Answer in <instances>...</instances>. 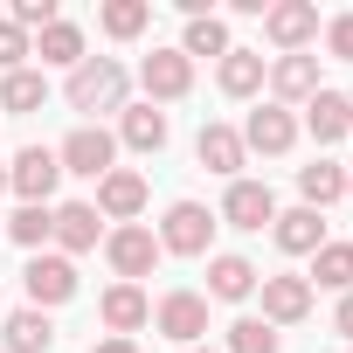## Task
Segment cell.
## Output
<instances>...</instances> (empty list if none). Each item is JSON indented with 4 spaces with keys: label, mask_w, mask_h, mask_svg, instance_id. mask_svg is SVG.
<instances>
[{
    "label": "cell",
    "mask_w": 353,
    "mask_h": 353,
    "mask_svg": "<svg viewBox=\"0 0 353 353\" xmlns=\"http://www.w3.org/2000/svg\"><path fill=\"white\" fill-rule=\"evenodd\" d=\"M298 194H305V208H332L339 194H346V166H332V159H312V166H298Z\"/></svg>",
    "instance_id": "23"
},
{
    "label": "cell",
    "mask_w": 353,
    "mask_h": 353,
    "mask_svg": "<svg viewBox=\"0 0 353 353\" xmlns=\"http://www.w3.org/2000/svg\"><path fill=\"white\" fill-rule=\"evenodd\" d=\"M305 312H312L305 277H263V325H298Z\"/></svg>",
    "instance_id": "19"
},
{
    "label": "cell",
    "mask_w": 353,
    "mask_h": 353,
    "mask_svg": "<svg viewBox=\"0 0 353 353\" xmlns=\"http://www.w3.org/2000/svg\"><path fill=\"white\" fill-rule=\"evenodd\" d=\"M284 339H277V325H263V319H236L229 325V353H277Z\"/></svg>",
    "instance_id": "30"
},
{
    "label": "cell",
    "mask_w": 353,
    "mask_h": 353,
    "mask_svg": "<svg viewBox=\"0 0 353 353\" xmlns=\"http://www.w3.org/2000/svg\"><path fill=\"white\" fill-rule=\"evenodd\" d=\"M97 236H104V222H97V208H90V201H63V208H56V222H49L56 256H83V250H97Z\"/></svg>",
    "instance_id": "11"
},
{
    "label": "cell",
    "mask_w": 353,
    "mask_h": 353,
    "mask_svg": "<svg viewBox=\"0 0 353 353\" xmlns=\"http://www.w3.org/2000/svg\"><path fill=\"white\" fill-rule=\"evenodd\" d=\"M346 194H353V173H346Z\"/></svg>",
    "instance_id": "38"
},
{
    "label": "cell",
    "mask_w": 353,
    "mask_h": 353,
    "mask_svg": "<svg viewBox=\"0 0 353 353\" xmlns=\"http://www.w3.org/2000/svg\"><path fill=\"white\" fill-rule=\"evenodd\" d=\"M56 181H63V166H56V152H49V145H21V152H14V166H8V188L21 194V208H49Z\"/></svg>",
    "instance_id": "5"
},
{
    "label": "cell",
    "mask_w": 353,
    "mask_h": 353,
    "mask_svg": "<svg viewBox=\"0 0 353 353\" xmlns=\"http://www.w3.org/2000/svg\"><path fill=\"white\" fill-rule=\"evenodd\" d=\"M97 319L111 325V339H132V332L152 319V305H145V291H139V284H111V291L97 298Z\"/></svg>",
    "instance_id": "15"
},
{
    "label": "cell",
    "mask_w": 353,
    "mask_h": 353,
    "mask_svg": "<svg viewBox=\"0 0 353 353\" xmlns=\"http://www.w3.org/2000/svg\"><path fill=\"white\" fill-rule=\"evenodd\" d=\"M152 325H159L166 339H181V346H201V332H208V298H201V291H166L159 312H152Z\"/></svg>",
    "instance_id": "8"
},
{
    "label": "cell",
    "mask_w": 353,
    "mask_h": 353,
    "mask_svg": "<svg viewBox=\"0 0 353 353\" xmlns=\"http://www.w3.org/2000/svg\"><path fill=\"white\" fill-rule=\"evenodd\" d=\"M97 21H104V35H118V42H132V35H145V21H152V8H145V0H104V8H97Z\"/></svg>",
    "instance_id": "29"
},
{
    "label": "cell",
    "mask_w": 353,
    "mask_h": 353,
    "mask_svg": "<svg viewBox=\"0 0 353 353\" xmlns=\"http://www.w3.org/2000/svg\"><path fill=\"white\" fill-rule=\"evenodd\" d=\"M222 222H229V229H263V222H277V194H270L263 181H229Z\"/></svg>",
    "instance_id": "12"
},
{
    "label": "cell",
    "mask_w": 353,
    "mask_h": 353,
    "mask_svg": "<svg viewBox=\"0 0 353 353\" xmlns=\"http://www.w3.org/2000/svg\"><path fill=\"white\" fill-rule=\"evenodd\" d=\"M305 132H312L319 145L346 139V132H353V97H346V90H319V97L305 104Z\"/></svg>",
    "instance_id": "17"
},
{
    "label": "cell",
    "mask_w": 353,
    "mask_h": 353,
    "mask_svg": "<svg viewBox=\"0 0 353 353\" xmlns=\"http://www.w3.org/2000/svg\"><path fill=\"white\" fill-rule=\"evenodd\" d=\"M111 159H118V139H111L104 125H77V132L56 145V166H63V173H83V181H104Z\"/></svg>",
    "instance_id": "3"
},
{
    "label": "cell",
    "mask_w": 353,
    "mask_h": 353,
    "mask_svg": "<svg viewBox=\"0 0 353 353\" xmlns=\"http://www.w3.org/2000/svg\"><path fill=\"white\" fill-rule=\"evenodd\" d=\"M49 222H56V208H14L8 236H14L21 250H42V243H49Z\"/></svg>",
    "instance_id": "31"
},
{
    "label": "cell",
    "mask_w": 353,
    "mask_h": 353,
    "mask_svg": "<svg viewBox=\"0 0 353 353\" xmlns=\"http://www.w3.org/2000/svg\"><path fill=\"white\" fill-rule=\"evenodd\" d=\"M145 208V173H132V166H111L104 181H97V215H111V222H132Z\"/></svg>",
    "instance_id": "14"
},
{
    "label": "cell",
    "mask_w": 353,
    "mask_h": 353,
    "mask_svg": "<svg viewBox=\"0 0 353 353\" xmlns=\"http://www.w3.org/2000/svg\"><path fill=\"white\" fill-rule=\"evenodd\" d=\"M28 56H35V42H28V35H21L14 21H0V77H14V70H21Z\"/></svg>",
    "instance_id": "32"
},
{
    "label": "cell",
    "mask_w": 353,
    "mask_h": 353,
    "mask_svg": "<svg viewBox=\"0 0 353 353\" xmlns=\"http://www.w3.org/2000/svg\"><path fill=\"white\" fill-rule=\"evenodd\" d=\"M346 139H353V132H346Z\"/></svg>",
    "instance_id": "39"
},
{
    "label": "cell",
    "mask_w": 353,
    "mask_h": 353,
    "mask_svg": "<svg viewBox=\"0 0 353 353\" xmlns=\"http://www.w3.org/2000/svg\"><path fill=\"white\" fill-rule=\"evenodd\" d=\"M0 188H8V166H0Z\"/></svg>",
    "instance_id": "37"
},
{
    "label": "cell",
    "mask_w": 353,
    "mask_h": 353,
    "mask_svg": "<svg viewBox=\"0 0 353 353\" xmlns=\"http://www.w3.org/2000/svg\"><path fill=\"white\" fill-rule=\"evenodd\" d=\"M270 236H277L284 256H312V250L325 243V215H319V208H291V215L270 222Z\"/></svg>",
    "instance_id": "21"
},
{
    "label": "cell",
    "mask_w": 353,
    "mask_h": 353,
    "mask_svg": "<svg viewBox=\"0 0 353 353\" xmlns=\"http://www.w3.org/2000/svg\"><path fill=\"white\" fill-rule=\"evenodd\" d=\"M104 256H111L118 284H139V277H152V263H159V236L139 229V222H118V229L104 236Z\"/></svg>",
    "instance_id": "4"
},
{
    "label": "cell",
    "mask_w": 353,
    "mask_h": 353,
    "mask_svg": "<svg viewBox=\"0 0 353 353\" xmlns=\"http://www.w3.org/2000/svg\"><path fill=\"white\" fill-rule=\"evenodd\" d=\"M35 56H42V63H63V70H77V63H83V28L56 14V21L42 28V42H35Z\"/></svg>",
    "instance_id": "26"
},
{
    "label": "cell",
    "mask_w": 353,
    "mask_h": 353,
    "mask_svg": "<svg viewBox=\"0 0 353 353\" xmlns=\"http://www.w3.org/2000/svg\"><path fill=\"white\" fill-rule=\"evenodd\" d=\"M263 35L284 56H305V42L319 35V8H312V0H277V8H263Z\"/></svg>",
    "instance_id": "9"
},
{
    "label": "cell",
    "mask_w": 353,
    "mask_h": 353,
    "mask_svg": "<svg viewBox=\"0 0 353 353\" xmlns=\"http://www.w3.org/2000/svg\"><path fill=\"white\" fill-rule=\"evenodd\" d=\"M291 145H298V118H291L284 104H256V111H250V125H243V152L277 159V152H291Z\"/></svg>",
    "instance_id": "10"
},
{
    "label": "cell",
    "mask_w": 353,
    "mask_h": 353,
    "mask_svg": "<svg viewBox=\"0 0 353 353\" xmlns=\"http://www.w3.org/2000/svg\"><path fill=\"white\" fill-rule=\"evenodd\" d=\"M263 77H270V90H277V104H284V111L319 97V56H277Z\"/></svg>",
    "instance_id": "13"
},
{
    "label": "cell",
    "mask_w": 353,
    "mask_h": 353,
    "mask_svg": "<svg viewBox=\"0 0 353 353\" xmlns=\"http://www.w3.org/2000/svg\"><path fill=\"white\" fill-rule=\"evenodd\" d=\"M0 332H8V346H0V353H49V346H56V325H49V312H35V305L8 312V319H0Z\"/></svg>",
    "instance_id": "20"
},
{
    "label": "cell",
    "mask_w": 353,
    "mask_h": 353,
    "mask_svg": "<svg viewBox=\"0 0 353 353\" xmlns=\"http://www.w3.org/2000/svg\"><path fill=\"white\" fill-rule=\"evenodd\" d=\"M42 104H49L42 70H14V77H0V111H42Z\"/></svg>",
    "instance_id": "27"
},
{
    "label": "cell",
    "mask_w": 353,
    "mask_h": 353,
    "mask_svg": "<svg viewBox=\"0 0 353 353\" xmlns=\"http://www.w3.org/2000/svg\"><path fill=\"white\" fill-rule=\"evenodd\" d=\"M194 159L208 166V173H229V181H236V173H243V132L236 125H201V139H194Z\"/></svg>",
    "instance_id": "16"
},
{
    "label": "cell",
    "mask_w": 353,
    "mask_h": 353,
    "mask_svg": "<svg viewBox=\"0 0 353 353\" xmlns=\"http://www.w3.org/2000/svg\"><path fill=\"white\" fill-rule=\"evenodd\" d=\"M305 284L353 291V243H319V250H312V277H305Z\"/></svg>",
    "instance_id": "25"
},
{
    "label": "cell",
    "mask_w": 353,
    "mask_h": 353,
    "mask_svg": "<svg viewBox=\"0 0 353 353\" xmlns=\"http://www.w3.org/2000/svg\"><path fill=\"white\" fill-rule=\"evenodd\" d=\"M139 83H145V104H173V97H188L194 90V63L181 49H152L139 63Z\"/></svg>",
    "instance_id": "7"
},
{
    "label": "cell",
    "mask_w": 353,
    "mask_h": 353,
    "mask_svg": "<svg viewBox=\"0 0 353 353\" xmlns=\"http://www.w3.org/2000/svg\"><path fill=\"white\" fill-rule=\"evenodd\" d=\"M256 284H263V270H256L250 256H208V298H222V305H243Z\"/></svg>",
    "instance_id": "18"
},
{
    "label": "cell",
    "mask_w": 353,
    "mask_h": 353,
    "mask_svg": "<svg viewBox=\"0 0 353 353\" xmlns=\"http://www.w3.org/2000/svg\"><path fill=\"white\" fill-rule=\"evenodd\" d=\"M325 49H332L339 63H353V14H332V21H325Z\"/></svg>",
    "instance_id": "33"
},
{
    "label": "cell",
    "mask_w": 353,
    "mask_h": 353,
    "mask_svg": "<svg viewBox=\"0 0 353 353\" xmlns=\"http://www.w3.org/2000/svg\"><path fill=\"white\" fill-rule=\"evenodd\" d=\"M118 139H125L132 152H159V145H166V111H159V104H125V111H118Z\"/></svg>",
    "instance_id": "22"
},
{
    "label": "cell",
    "mask_w": 353,
    "mask_h": 353,
    "mask_svg": "<svg viewBox=\"0 0 353 353\" xmlns=\"http://www.w3.org/2000/svg\"><path fill=\"white\" fill-rule=\"evenodd\" d=\"M332 325H339V332L353 339V291H339V312H332Z\"/></svg>",
    "instance_id": "34"
},
{
    "label": "cell",
    "mask_w": 353,
    "mask_h": 353,
    "mask_svg": "<svg viewBox=\"0 0 353 353\" xmlns=\"http://www.w3.org/2000/svg\"><path fill=\"white\" fill-rule=\"evenodd\" d=\"M208 236H215V215L201 201H173L159 222V256H208Z\"/></svg>",
    "instance_id": "2"
},
{
    "label": "cell",
    "mask_w": 353,
    "mask_h": 353,
    "mask_svg": "<svg viewBox=\"0 0 353 353\" xmlns=\"http://www.w3.org/2000/svg\"><path fill=\"white\" fill-rule=\"evenodd\" d=\"M188 353H215V346H188Z\"/></svg>",
    "instance_id": "36"
},
{
    "label": "cell",
    "mask_w": 353,
    "mask_h": 353,
    "mask_svg": "<svg viewBox=\"0 0 353 353\" xmlns=\"http://www.w3.org/2000/svg\"><path fill=\"white\" fill-rule=\"evenodd\" d=\"M21 284H28V305H35V312L70 305V298H77V263H70V256H56V250H49V256L35 250V256H28V270H21Z\"/></svg>",
    "instance_id": "6"
},
{
    "label": "cell",
    "mask_w": 353,
    "mask_h": 353,
    "mask_svg": "<svg viewBox=\"0 0 353 353\" xmlns=\"http://www.w3.org/2000/svg\"><path fill=\"white\" fill-rule=\"evenodd\" d=\"M63 97H70V111H125V70L111 63V56H83L77 70H70V83H63Z\"/></svg>",
    "instance_id": "1"
},
{
    "label": "cell",
    "mask_w": 353,
    "mask_h": 353,
    "mask_svg": "<svg viewBox=\"0 0 353 353\" xmlns=\"http://www.w3.org/2000/svg\"><path fill=\"white\" fill-rule=\"evenodd\" d=\"M90 353H139V346H132V339H97Z\"/></svg>",
    "instance_id": "35"
},
{
    "label": "cell",
    "mask_w": 353,
    "mask_h": 353,
    "mask_svg": "<svg viewBox=\"0 0 353 353\" xmlns=\"http://www.w3.org/2000/svg\"><path fill=\"white\" fill-rule=\"evenodd\" d=\"M215 83H222V97H256L263 90V56L256 49H229L222 70H215Z\"/></svg>",
    "instance_id": "24"
},
{
    "label": "cell",
    "mask_w": 353,
    "mask_h": 353,
    "mask_svg": "<svg viewBox=\"0 0 353 353\" xmlns=\"http://www.w3.org/2000/svg\"><path fill=\"white\" fill-rule=\"evenodd\" d=\"M236 42H229V21L222 14H208V21H188V35H181V56L194 63V56H229Z\"/></svg>",
    "instance_id": "28"
}]
</instances>
